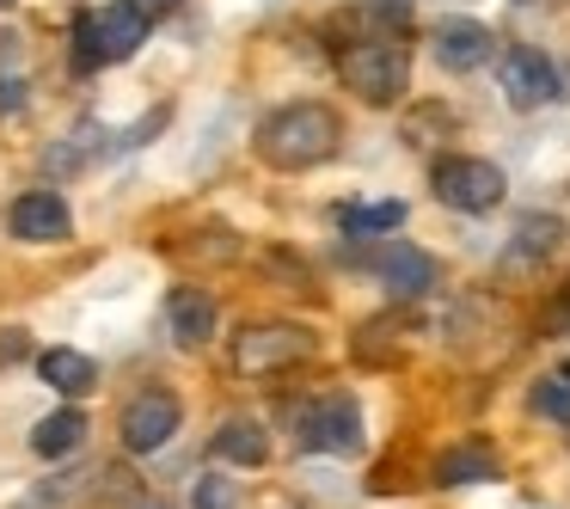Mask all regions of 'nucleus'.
Returning <instances> with one entry per match:
<instances>
[{
  "instance_id": "obj_1",
  "label": "nucleus",
  "mask_w": 570,
  "mask_h": 509,
  "mask_svg": "<svg viewBox=\"0 0 570 509\" xmlns=\"http://www.w3.org/2000/svg\"><path fill=\"white\" fill-rule=\"evenodd\" d=\"M252 148H258V160L271 173H313V166H325L344 148V117L320 99H295V105L264 117Z\"/></svg>"
},
{
  "instance_id": "obj_2",
  "label": "nucleus",
  "mask_w": 570,
  "mask_h": 509,
  "mask_svg": "<svg viewBox=\"0 0 570 509\" xmlns=\"http://www.w3.org/2000/svg\"><path fill=\"white\" fill-rule=\"evenodd\" d=\"M337 75L362 105H399L411 87V50L399 38H356L337 50Z\"/></svg>"
},
{
  "instance_id": "obj_3",
  "label": "nucleus",
  "mask_w": 570,
  "mask_h": 509,
  "mask_svg": "<svg viewBox=\"0 0 570 509\" xmlns=\"http://www.w3.org/2000/svg\"><path fill=\"white\" fill-rule=\"evenodd\" d=\"M430 190L435 203H448L460 215H491L509 197V178L497 160H479V154H442L430 166Z\"/></svg>"
},
{
  "instance_id": "obj_4",
  "label": "nucleus",
  "mask_w": 570,
  "mask_h": 509,
  "mask_svg": "<svg viewBox=\"0 0 570 509\" xmlns=\"http://www.w3.org/2000/svg\"><path fill=\"white\" fill-rule=\"evenodd\" d=\"M313 350H320V337H313L307 325H295V320L246 325L239 344H234V369L246 374V381H264V374H283V369H295V362H307Z\"/></svg>"
},
{
  "instance_id": "obj_5",
  "label": "nucleus",
  "mask_w": 570,
  "mask_h": 509,
  "mask_svg": "<svg viewBox=\"0 0 570 509\" xmlns=\"http://www.w3.org/2000/svg\"><path fill=\"white\" fill-rule=\"evenodd\" d=\"M301 448H313V454H356L362 448V405L356 393H320L301 405Z\"/></svg>"
},
{
  "instance_id": "obj_6",
  "label": "nucleus",
  "mask_w": 570,
  "mask_h": 509,
  "mask_svg": "<svg viewBox=\"0 0 570 509\" xmlns=\"http://www.w3.org/2000/svg\"><path fill=\"white\" fill-rule=\"evenodd\" d=\"M178 423H185V405H178V393H166V386H141V393L124 399L117 435H124L129 454H160V448L178 435Z\"/></svg>"
},
{
  "instance_id": "obj_7",
  "label": "nucleus",
  "mask_w": 570,
  "mask_h": 509,
  "mask_svg": "<svg viewBox=\"0 0 570 509\" xmlns=\"http://www.w3.org/2000/svg\"><path fill=\"white\" fill-rule=\"evenodd\" d=\"M558 62L546 50H533V43H509L503 56H497V87H503V99L515 105V111H540V105H552L558 92Z\"/></svg>"
},
{
  "instance_id": "obj_8",
  "label": "nucleus",
  "mask_w": 570,
  "mask_h": 509,
  "mask_svg": "<svg viewBox=\"0 0 570 509\" xmlns=\"http://www.w3.org/2000/svg\"><path fill=\"white\" fill-rule=\"evenodd\" d=\"M368 271L386 283L393 301H423L435 283H442V264H435L423 246H411V239H386V246L368 258Z\"/></svg>"
},
{
  "instance_id": "obj_9",
  "label": "nucleus",
  "mask_w": 570,
  "mask_h": 509,
  "mask_svg": "<svg viewBox=\"0 0 570 509\" xmlns=\"http://www.w3.org/2000/svg\"><path fill=\"white\" fill-rule=\"evenodd\" d=\"M7 227H13V239H26V246H62V239H75V209H68L50 185H38L13 203Z\"/></svg>"
},
{
  "instance_id": "obj_10",
  "label": "nucleus",
  "mask_w": 570,
  "mask_h": 509,
  "mask_svg": "<svg viewBox=\"0 0 570 509\" xmlns=\"http://www.w3.org/2000/svg\"><path fill=\"white\" fill-rule=\"evenodd\" d=\"M430 50H435V62L448 68V75H472V68H484L497 56V38H491V26L484 19H442V26L430 31Z\"/></svg>"
},
{
  "instance_id": "obj_11",
  "label": "nucleus",
  "mask_w": 570,
  "mask_h": 509,
  "mask_svg": "<svg viewBox=\"0 0 570 509\" xmlns=\"http://www.w3.org/2000/svg\"><path fill=\"white\" fill-rule=\"evenodd\" d=\"M215 320H222V307H215L209 288H173V301H166V332H173L178 350H203L215 337Z\"/></svg>"
},
{
  "instance_id": "obj_12",
  "label": "nucleus",
  "mask_w": 570,
  "mask_h": 509,
  "mask_svg": "<svg viewBox=\"0 0 570 509\" xmlns=\"http://www.w3.org/2000/svg\"><path fill=\"white\" fill-rule=\"evenodd\" d=\"M92 26H99L105 56H111V62H129V56L148 43V7H141V0H111V7L92 13Z\"/></svg>"
},
{
  "instance_id": "obj_13",
  "label": "nucleus",
  "mask_w": 570,
  "mask_h": 509,
  "mask_svg": "<svg viewBox=\"0 0 570 509\" xmlns=\"http://www.w3.org/2000/svg\"><path fill=\"white\" fill-rule=\"evenodd\" d=\"M503 479V460L491 442H454L435 454V484H491Z\"/></svg>"
},
{
  "instance_id": "obj_14",
  "label": "nucleus",
  "mask_w": 570,
  "mask_h": 509,
  "mask_svg": "<svg viewBox=\"0 0 570 509\" xmlns=\"http://www.w3.org/2000/svg\"><path fill=\"white\" fill-rule=\"evenodd\" d=\"M38 374H43V381H50L62 399H87L92 386H99V362H92L87 350H68V344H50V350H43V356H38Z\"/></svg>"
},
{
  "instance_id": "obj_15",
  "label": "nucleus",
  "mask_w": 570,
  "mask_h": 509,
  "mask_svg": "<svg viewBox=\"0 0 570 509\" xmlns=\"http://www.w3.org/2000/svg\"><path fill=\"white\" fill-rule=\"evenodd\" d=\"M215 460H227V467H264L271 460V430L258 418H227L215 430Z\"/></svg>"
},
{
  "instance_id": "obj_16",
  "label": "nucleus",
  "mask_w": 570,
  "mask_h": 509,
  "mask_svg": "<svg viewBox=\"0 0 570 509\" xmlns=\"http://www.w3.org/2000/svg\"><path fill=\"white\" fill-rule=\"evenodd\" d=\"M558 246H564V222H558V215H521L503 258L509 264H540V258H552Z\"/></svg>"
},
{
  "instance_id": "obj_17",
  "label": "nucleus",
  "mask_w": 570,
  "mask_h": 509,
  "mask_svg": "<svg viewBox=\"0 0 570 509\" xmlns=\"http://www.w3.org/2000/svg\"><path fill=\"white\" fill-rule=\"evenodd\" d=\"M80 442H87V418H80L75 405L38 418V430H31V454H38V460H62V454H75Z\"/></svg>"
},
{
  "instance_id": "obj_18",
  "label": "nucleus",
  "mask_w": 570,
  "mask_h": 509,
  "mask_svg": "<svg viewBox=\"0 0 570 509\" xmlns=\"http://www.w3.org/2000/svg\"><path fill=\"white\" fill-rule=\"evenodd\" d=\"M332 222L344 227V234H393V227H405V203H399V197H381V203H337Z\"/></svg>"
},
{
  "instance_id": "obj_19",
  "label": "nucleus",
  "mask_w": 570,
  "mask_h": 509,
  "mask_svg": "<svg viewBox=\"0 0 570 509\" xmlns=\"http://www.w3.org/2000/svg\"><path fill=\"white\" fill-rule=\"evenodd\" d=\"M528 405L540 411V418H552V423H570V374L564 369L540 374V381H533V393H528Z\"/></svg>"
},
{
  "instance_id": "obj_20",
  "label": "nucleus",
  "mask_w": 570,
  "mask_h": 509,
  "mask_svg": "<svg viewBox=\"0 0 570 509\" xmlns=\"http://www.w3.org/2000/svg\"><path fill=\"white\" fill-rule=\"evenodd\" d=\"M111 56H105V43H99V26H92V13H80L75 19V75H92V68H105Z\"/></svg>"
},
{
  "instance_id": "obj_21",
  "label": "nucleus",
  "mask_w": 570,
  "mask_h": 509,
  "mask_svg": "<svg viewBox=\"0 0 570 509\" xmlns=\"http://www.w3.org/2000/svg\"><path fill=\"white\" fill-rule=\"evenodd\" d=\"M368 19L386 31V38H405L411 19H417V0H368Z\"/></svg>"
},
{
  "instance_id": "obj_22",
  "label": "nucleus",
  "mask_w": 570,
  "mask_h": 509,
  "mask_svg": "<svg viewBox=\"0 0 570 509\" xmlns=\"http://www.w3.org/2000/svg\"><path fill=\"white\" fill-rule=\"evenodd\" d=\"M239 503V484L222 479V472H203L197 491H190V509H234Z\"/></svg>"
},
{
  "instance_id": "obj_23",
  "label": "nucleus",
  "mask_w": 570,
  "mask_h": 509,
  "mask_svg": "<svg viewBox=\"0 0 570 509\" xmlns=\"http://www.w3.org/2000/svg\"><path fill=\"white\" fill-rule=\"evenodd\" d=\"M13 111H26V80L0 75V117H13Z\"/></svg>"
},
{
  "instance_id": "obj_24",
  "label": "nucleus",
  "mask_w": 570,
  "mask_h": 509,
  "mask_svg": "<svg viewBox=\"0 0 570 509\" xmlns=\"http://www.w3.org/2000/svg\"><path fill=\"white\" fill-rule=\"evenodd\" d=\"M558 332H570V295L558 307H546V337H558Z\"/></svg>"
},
{
  "instance_id": "obj_25",
  "label": "nucleus",
  "mask_w": 570,
  "mask_h": 509,
  "mask_svg": "<svg viewBox=\"0 0 570 509\" xmlns=\"http://www.w3.org/2000/svg\"><path fill=\"white\" fill-rule=\"evenodd\" d=\"M13 62H19V31L0 26V68H13Z\"/></svg>"
},
{
  "instance_id": "obj_26",
  "label": "nucleus",
  "mask_w": 570,
  "mask_h": 509,
  "mask_svg": "<svg viewBox=\"0 0 570 509\" xmlns=\"http://www.w3.org/2000/svg\"><path fill=\"white\" fill-rule=\"evenodd\" d=\"M19 356H26V332H7L0 337V362H19Z\"/></svg>"
},
{
  "instance_id": "obj_27",
  "label": "nucleus",
  "mask_w": 570,
  "mask_h": 509,
  "mask_svg": "<svg viewBox=\"0 0 570 509\" xmlns=\"http://www.w3.org/2000/svg\"><path fill=\"white\" fill-rule=\"evenodd\" d=\"M141 7H148V13H154V7H178V0H141Z\"/></svg>"
},
{
  "instance_id": "obj_28",
  "label": "nucleus",
  "mask_w": 570,
  "mask_h": 509,
  "mask_svg": "<svg viewBox=\"0 0 570 509\" xmlns=\"http://www.w3.org/2000/svg\"><path fill=\"white\" fill-rule=\"evenodd\" d=\"M141 509H166V503H141Z\"/></svg>"
},
{
  "instance_id": "obj_29",
  "label": "nucleus",
  "mask_w": 570,
  "mask_h": 509,
  "mask_svg": "<svg viewBox=\"0 0 570 509\" xmlns=\"http://www.w3.org/2000/svg\"><path fill=\"white\" fill-rule=\"evenodd\" d=\"M7 7H13V0H0V13H7Z\"/></svg>"
},
{
  "instance_id": "obj_30",
  "label": "nucleus",
  "mask_w": 570,
  "mask_h": 509,
  "mask_svg": "<svg viewBox=\"0 0 570 509\" xmlns=\"http://www.w3.org/2000/svg\"><path fill=\"white\" fill-rule=\"evenodd\" d=\"M564 374H570V362H564Z\"/></svg>"
}]
</instances>
